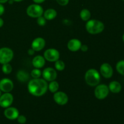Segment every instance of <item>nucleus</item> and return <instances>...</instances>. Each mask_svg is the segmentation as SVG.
Wrapping results in <instances>:
<instances>
[{
	"instance_id": "obj_1",
	"label": "nucleus",
	"mask_w": 124,
	"mask_h": 124,
	"mask_svg": "<svg viewBox=\"0 0 124 124\" xmlns=\"http://www.w3.org/2000/svg\"><path fill=\"white\" fill-rule=\"evenodd\" d=\"M29 92L36 97H41L44 95L48 90L47 81L44 79L36 78L30 80L27 86Z\"/></svg>"
},
{
	"instance_id": "obj_2",
	"label": "nucleus",
	"mask_w": 124,
	"mask_h": 124,
	"mask_svg": "<svg viewBox=\"0 0 124 124\" xmlns=\"http://www.w3.org/2000/svg\"><path fill=\"white\" fill-rule=\"evenodd\" d=\"M85 29L90 34L97 35L104 31L105 25L101 21L96 19H90L86 23Z\"/></svg>"
},
{
	"instance_id": "obj_3",
	"label": "nucleus",
	"mask_w": 124,
	"mask_h": 124,
	"mask_svg": "<svg viewBox=\"0 0 124 124\" xmlns=\"http://www.w3.org/2000/svg\"><path fill=\"white\" fill-rule=\"evenodd\" d=\"M84 78L85 81L88 85L95 87L99 84L101 81L100 73L96 69H89L86 71Z\"/></svg>"
},
{
	"instance_id": "obj_4",
	"label": "nucleus",
	"mask_w": 124,
	"mask_h": 124,
	"mask_svg": "<svg viewBox=\"0 0 124 124\" xmlns=\"http://www.w3.org/2000/svg\"><path fill=\"white\" fill-rule=\"evenodd\" d=\"M26 13L31 18H38L43 15V7L38 4H33L28 6L26 9Z\"/></svg>"
},
{
	"instance_id": "obj_5",
	"label": "nucleus",
	"mask_w": 124,
	"mask_h": 124,
	"mask_svg": "<svg viewBox=\"0 0 124 124\" xmlns=\"http://www.w3.org/2000/svg\"><path fill=\"white\" fill-rule=\"evenodd\" d=\"M14 56L13 51L8 47H2L0 48V64L9 63Z\"/></svg>"
},
{
	"instance_id": "obj_6",
	"label": "nucleus",
	"mask_w": 124,
	"mask_h": 124,
	"mask_svg": "<svg viewBox=\"0 0 124 124\" xmlns=\"http://www.w3.org/2000/svg\"><path fill=\"white\" fill-rule=\"evenodd\" d=\"M108 87L105 84H98L94 89V96L97 99L102 100L105 99L109 94Z\"/></svg>"
},
{
	"instance_id": "obj_7",
	"label": "nucleus",
	"mask_w": 124,
	"mask_h": 124,
	"mask_svg": "<svg viewBox=\"0 0 124 124\" xmlns=\"http://www.w3.org/2000/svg\"><path fill=\"white\" fill-rule=\"evenodd\" d=\"M45 59L48 62H56L59 59L60 53L59 51L55 48H48L45 51L44 53Z\"/></svg>"
},
{
	"instance_id": "obj_8",
	"label": "nucleus",
	"mask_w": 124,
	"mask_h": 124,
	"mask_svg": "<svg viewBox=\"0 0 124 124\" xmlns=\"http://www.w3.org/2000/svg\"><path fill=\"white\" fill-rule=\"evenodd\" d=\"M13 102V96L10 93H4L0 96V107L2 108L9 107Z\"/></svg>"
},
{
	"instance_id": "obj_9",
	"label": "nucleus",
	"mask_w": 124,
	"mask_h": 124,
	"mask_svg": "<svg viewBox=\"0 0 124 124\" xmlns=\"http://www.w3.org/2000/svg\"><path fill=\"white\" fill-rule=\"evenodd\" d=\"M42 77L44 79L46 80V81L51 82V81H54L57 78V74L56 71L52 67H47L43 70L42 72Z\"/></svg>"
},
{
	"instance_id": "obj_10",
	"label": "nucleus",
	"mask_w": 124,
	"mask_h": 124,
	"mask_svg": "<svg viewBox=\"0 0 124 124\" xmlns=\"http://www.w3.org/2000/svg\"><path fill=\"white\" fill-rule=\"evenodd\" d=\"M13 81L8 78H3L0 80V90L4 93H10L13 89Z\"/></svg>"
},
{
	"instance_id": "obj_11",
	"label": "nucleus",
	"mask_w": 124,
	"mask_h": 124,
	"mask_svg": "<svg viewBox=\"0 0 124 124\" xmlns=\"http://www.w3.org/2000/svg\"><path fill=\"white\" fill-rule=\"evenodd\" d=\"M53 99L58 105H64L67 104L69 101V97L64 92H56L53 95Z\"/></svg>"
},
{
	"instance_id": "obj_12",
	"label": "nucleus",
	"mask_w": 124,
	"mask_h": 124,
	"mask_svg": "<svg viewBox=\"0 0 124 124\" xmlns=\"http://www.w3.org/2000/svg\"><path fill=\"white\" fill-rule=\"evenodd\" d=\"M100 73L105 78H111L113 75V69L110 64L104 63L101 65Z\"/></svg>"
},
{
	"instance_id": "obj_13",
	"label": "nucleus",
	"mask_w": 124,
	"mask_h": 124,
	"mask_svg": "<svg viewBox=\"0 0 124 124\" xmlns=\"http://www.w3.org/2000/svg\"><path fill=\"white\" fill-rule=\"evenodd\" d=\"M5 117L9 120H15L19 115V112L18 109L15 107H9L6 108L4 112Z\"/></svg>"
},
{
	"instance_id": "obj_14",
	"label": "nucleus",
	"mask_w": 124,
	"mask_h": 124,
	"mask_svg": "<svg viewBox=\"0 0 124 124\" xmlns=\"http://www.w3.org/2000/svg\"><path fill=\"white\" fill-rule=\"evenodd\" d=\"M46 46V41L41 37L36 38L32 41L31 44V48L35 52H39L42 50Z\"/></svg>"
},
{
	"instance_id": "obj_15",
	"label": "nucleus",
	"mask_w": 124,
	"mask_h": 124,
	"mask_svg": "<svg viewBox=\"0 0 124 124\" xmlns=\"http://www.w3.org/2000/svg\"><path fill=\"white\" fill-rule=\"evenodd\" d=\"M82 46V42L78 39H71L67 43V47L71 52H75L79 50Z\"/></svg>"
},
{
	"instance_id": "obj_16",
	"label": "nucleus",
	"mask_w": 124,
	"mask_h": 124,
	"mask_svg": "<svg viewBox=\"0 0 124 124\" xmlns=\"http://www.w3.org/2000/svg\"><path fill=\"white\" fill-rule=\"evenodd\" d=\"M46 64L44 57L41 55H38L34 57L32 60V65L36 69H41Z\"/></svg>"
},
{
	"instance_id": "obj_17",
	"label": "nucleus",
	"mask_w": 124,
	"mask_h": 124,
	"mask_svg": "<svg viewBox=\"0 0 124 124\" xmlns=\"http://www.w3.org/2000/svg\"><path fill=\"white\" fill-rule=\"evenodd\" d=\"M109 90L113 93H119L122 90V86L119 82L116 81H111L108 86Z\"/></svg>"
},
{
	"instance_id": "obj_18",
	"label": "nucleus",
	"mask_w": 124,
	"mask_h": 124,
	"mask_svg": "<svg viewBox=\"0 0 124 124\" xmlns=\"http://www.w3.org/2000/svg\"><path fill=\"white\" fill-rule=\"evenodd\" d=\"M43 15L47 20H53L57 16V12L54 8H48L44 12Z\"/></svg>"
},
{
	"instance_id": "obj_19",
	"label": "nucleus",
	"mask_w": 124,
	"mask_h": 124,
	"mask_svg": "<svg viewBox=\"0 0 124 124\" xmlns=\"http://www.w3.org/2000/svg\"><path fill=\"white\" fill-rule=\"evenodd\" d=\"M29 74L25 70H19L16 73L17 79L21 82H27L29 79Z\"/></svg>"
},
{
	"instance_id": "obj_20",
	"label": "nucleus",
	"mask_w": 124,
	"mask_h": 124,
	"mask_svg": "<svg viewBox=\"0 0 124 124\" xmlns=\"http://www.w3.org/2000/svg\"><path fill=\"white\" fill-rule=\"evenodd\" d=\"M80 18L84 21H88L90 19L91 12L87 8H84L80 12Z\"/></svg>"
},
{
	"instance_id": "obj_21",
	"label": "nucleus",
	"mask_w": 124,
	"mask_h": 124,
	"mask_svg": "<svg viewBox=\"0 0 124 124\" xmlns=\"http://www.w3.org/2000/svg\"><path fill=\"white\" fill-rule=\"evenodd\" d=\"M59 84L55 80L51 81L49 84H48V89L49 90V91L51 93H54L56 92H58V90H59Z\"/></svg>"
},
{
	"instance_id": "obj_22",
	"label": "nucleus",
	"mask_w": 124,
	"mask_h": 124,
	"mask_svg": "<svg viewBox=\"0 0 124 124\" xmlns=\"http://www.w3.org/2000/svg\"><path fill=\"white\" fill-rule=\"evenodd\" d=\"M116 69L119 73L124 76V60H121L117 62Z\"/></svg>"
},
{
	"instance_id": "obj_23",
	"label": "nucleus",
	"mask_w": 124,
	"mask_h": 124,
	"mask_svg": "<svg viewBox=\"0 0 124 124\" xmlns=\"http://www.w3.org/2000/svg\"><path fill=\"white\" fill-rule=\"evenodd\" d=\"M54 62H55L54 63V67H55L56 70H58V71H62L64 70L65 67V64L63 61L58 59Z\"/></svg>"
},
{
	"instance_id": "obj_24",
	"label": "nucleus",
	"mask_w": 124,
	"mask_h": 124,
	"mask_svg": "<svg viewBox=\"0 0 124 124\" xmlns=\"http://www.w3.org/2000/svg\"><path fill=\"white\" fill-rule=\"evenodd\" d=\"M1 70H2L3 73L6 74V75H8L12 71V67L9 63L2 64Z\"/></svg>"
},
{
	"instance_id": "obj_25",
	"label": "nucleus",
	"mask_w": 124,
	"mask_h": 124,
	"mask_svg": "<svg viewBox=\"0 0 124 124\" xmlns=\"http://www.w3.org/2000/svg\"><path fill=\"white\" fill-rule=\"evenodd\" d=\"M30 75L31 77L34 79L39 78L42 76V71L39 70V69H34L33 70H31L30 73Z\"/></svg>"
},
{
	"instance_id": "obj_26",
	"label": "nucleus",
	"mask_w": 124,
	"mask_h": 124,
	"mask_svg": "<svg viewBox=\"0 0 124 124\" xmlns=\"http://www.w3.org/2000/svg\"><path fill=\"white\" fill-rule=\"evenodd\" d=\"M46 21H47V19L42 16L37 18V24L40 26H44V25H46Z\"/></svg>"
},
{
	"instance_id": "obj_27",
	"label": "nucleus",
	"mask_w": 124,
	"mask_h": 124,
	"mask_svg": "<svg viewBox=\"0 0 124 124\" xmlns=\"http://www.w3.org/2000/svg\"><path fill=\"white\" fill-rule=\"evenodd\" d=\"M17 121H18V123L21 124H25L27 121V118L24 115H19L18 117H17Z\"/></svg>"
},
{
	"instance_id": "obj_28",
	"label": "nucleus",
	"mask_w": 124,
	"mask_h": 124,
	"mask_svg": "<svg viewBox=\"0 0 124 124\" xmlns=\"http://www.w3.org/2000/svg\"><path fill=\"white\" fill-rule=\"evenodd\" d=\"M58 4L60 6H65L69 4V0H56Z\"/></svg>"
},
{
	"instance_id": "obj_29",
	"label": "nucleus",
	"mask_w": 124,
	"mask_h": 124,
	"mask_svg": "<svg viewBox=\"0 0 124 124\" xmlns=\"http://www.w3.org/2000/svg\"><path fill=\"white\" fill-rule=\"evenodd\" d=\"M88 46H87V45H82L81 46V48H80V50H81V51H82V52H86L88 51Z\"/></svg>"
},
{
	"instance_id": "obj_30",
	"label": "nucleus",
	"mask_w": 124,
	"mask_h": 124,
	"mask_svg": "<svg viewBox=\"0 0 124 124\" xmlns=\"http://www.w3.org/2000/svg\"><path fill=\"white\" fill-rule=\"evenodd\" d=\"M5 12V8H4V6H3L2 4L0 3V16L4 14Z\"/></svg>"
},
{
	"instance_id": "obj_31",
	"label": "nucleus",
	"mask_w": 124,
	"mask_h": 124,
	"mask_svg": "<svg viewBox=\"0 0 124 124\" xmlns=\"http://www.w3.org/2000/svg\"><path fill=\"white\" fill-rule=\"evenodd\" d=\"M35 51L34 50L33 48H30V49L28 50L27 53H28V54H29L30 56H32V55H33L34 54H35Z\"/></svg>"
},
{
	"instance_id": "obj_32",
	"label": "nucleus",
	"mask_w": 124,
	"mask_h": 124,
	"mask_svg": "<svg viewBox=\"0 0 124 124\" xmlns=\"http://www.w3.org/2000/svg\"><path fill=\"white\" fill-rule=\"evenodd\" d=\"M45 1H46V0H33V1L35 4H38L42 3V2H44Z\"/></svg>"
},
{
	"instance_id": "obj_33",
	"label": "nucleus",
	"mask_w": 124,
	"mask_h": 124,
	"mask_svg": "<svg viewBox=\"0 0 124 124\" xmlns=\"http://www.w3.org/2000/svg\"><path fill=\"white\" fill-rule=\"evenodd\" d=\"M4 23V22L3 19H2L1 18H0V28L2 27L3 26Z\"/></svg>"
},
{
	"instance_id": "obj_34",
	"label": "nucleus",
	"mask_w": 124,
	"mask_h": 124,
	"mask_svg": "<svg viewBox=\"0 0 124 124\" xmlns=\"http://www.w3.org/2000/svg\"><path fill=\"white\" fill-rule=\"evenodd\" d=\"M8 0H0V3L1 4H4L8 2Z\"/></svg>"
},
{
	"instance_id": "obj_35",
	"label": "nucleus",
	"mask_w": 124,
	"mask_h": 124,
	"mask_svg": "<svg viewBox=\"0 0 124 124\" xmlns=\"http://www.w3.org/2000/svg\"><path fill=\"white\" fill-rule=\"evenodd\" d=\"M14 2H21V1H24V0H13Z\"/></svg>"
},
{
	"instance_id": "obj_36",
	"label": "nucleus",
	"mask_w": 124,
	"mask_h": 124,
	"mask_svg": "<svg viewBox=\"0 0 124 124\" xmlns=\"http://www.w3.org/2000/svg\"><path fill=\"white\" fill-rule=\"evenodd\" d=\"M122 40H123V41L124 42V33L123 34V35H122Z\"/></svg>"
},
{
	"instance_id": "obj_37",
	"label": "nucleus",
	"mask_w": 124,
	"mask_h": 124,
	"mask_svg": "<svg viewBox=\"0 0 124 124\" xmlns=\"http://www.w3.org/2000/svg\"><path fill=\"white\" fill-rule=\"evenodd\" d=\"M1 94H1V91L0 90V96H1Z\"/></svg>"
},
{
	"instance_id": "obj_38",
	"label": "nucleus",
	"mask_w": 124,
	"mask_h": 124,
	"mask_svg": "<svg viewBox=\"0 0 124 124\" xmlns=\"http://www.w3.org/2000/svg\"><path fill=\"white\" fill-rule=\"evenodd\" d=\"M123 1H124V0H123Z\"/></svg>"
}]
</instances>
